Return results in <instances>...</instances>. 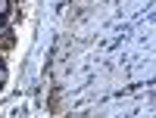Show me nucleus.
<instances>
[{
    "label": "nucleus",
    "mask_w": 156,
    "mask_h": 118,
    "mask_svg": "<svg viewBox=\"0 0 156 118\" xmlns=\"http://www.w3.org/2000/svg\"><path fill=\"white\" fill-rule=\"evenodd\" d=\"M0 28H3V19H0Z\"/></svg>",
    "instance_id": "7ed1b4c3"
},
{
    "label": "nucleus",
    "mask_w": 156,
    "mask_h": 118,
    "mask_svg": "<svg viewBox=\"0 0 156 118\" xmlns=\"http://www.w3.org/2000/svg\"><path fill=\"white\" fill-rule=\"evenodd\" d=\"M6 12H9V0H0V19H3Z\"/></svg>",
    "instance_id": "f257e3e1"
},
{
    "label": "nucleus",
    "mask_w": 156,
    "mask_h": 118,
    "mask_svg": "<svg viewBox=\"0 0 156 118\" xmlns=\"http://www.w3.org/2000/svg\"><path fill=\"white\" fill-rule=\"evenodd\" d=\"M6 81V65H3V59H0V84Z\"/></svg>",
    "instance_id": "f03ea898"
}]
</instances>
